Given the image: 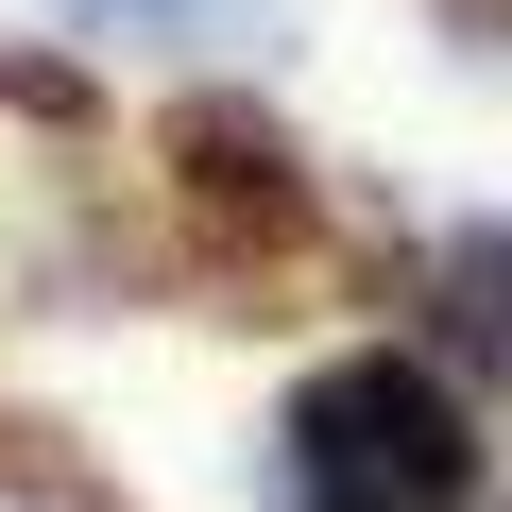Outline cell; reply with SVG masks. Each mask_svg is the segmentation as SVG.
Wrapping results in <instances>:
<instances>
[{"label": "cell", "instance_id": "obj_3", "mask_svg": "<svg viewBox=\"0 0 512 512\" xmlns=\"http://www.w3.org/2000/svg\"><path fill=\"white\" fill-rule=\"evenodd\" d=\"M444 325H461L478 359H512V222H461V239H444Z\"/></svg>", "mask_w": 512, "mask_h": 512}, {"label": "cell", "instance_id": "obj_2", "mask_svg": "<svg viewBox=\"0 0 512 512\" xmlns=\"http://www.w3.org/2000/svg\"><path fill=\"white\" fill-rule=\"evenodd\" d=\"M171 154H188V205H222V222H291V154H274V120L188 103V120H171Z\"/></svg>", "mask_w": 512, "mask_h": 512}, {"label": "cell", "instance_id": "obj_1", "mask_svg": "<svg viewBox=\"0 0 512 512\" xmlns=\"http://www.w3.org/2000/svg\"><path fill=\"white\" fill-rule=\"evenodd\" d=\"M291 478H308V512H461L478 444L427 359H325L291 393Z\"/></svg>", "mask_w": 512, "mask_h": 512}]
</instances>
